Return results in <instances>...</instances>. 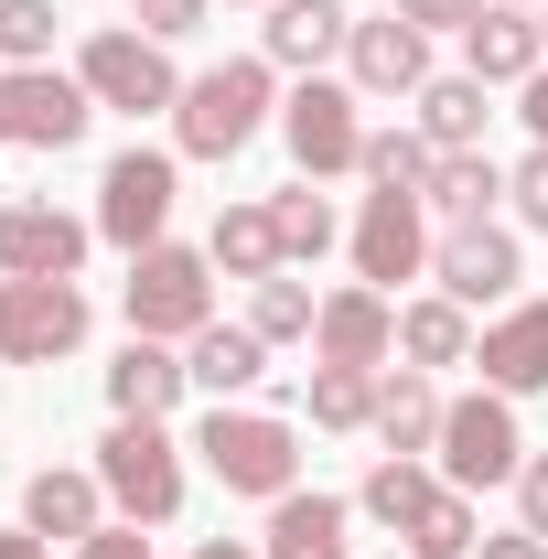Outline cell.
Segmentation results:
<instances>
[{
    "mask_svg": "<svg viewBox=\"0 0 548 559\" xmlns=\"http://www.w3.org/2000/svg\"><path fill=\"white\" fill-rule=\"evenodd\" d=\"M270 55H237V66H215V75H183V108H172V140L194 151V162H237L248 140L270 130V108H279V86H270Z\"/></svg>",
    "mask_w": 548,
    "mask_h": 559,
    "instance_id": "cell-1",
    "label": "cell"
},
{
    "mask_svg": "<svg viewBox=\"0 0 548 559\" xmlns=\"http://www.w3.org/2000/svg\"><path fill=\"white\" fill-rule=\"evenodd\" d=\"M194 452H205V474L226 495H259V506H279L301 485V430L279 409H205L194 419Z\"/></svg>",
    "mask_w": 548,
    "mask_h": 559,
    "instance_id": "cell-2",
    "label": "cell"
},
{
    "mask_svg": "<svg viewBox=\"0 0 548 559\" xmlns=\"http://www.w3.org/2000/svg\"><path fill=\"white\" fill-rule=\"evenodd\" d=\"M119 312H130V334H151V345H194L215 323V259L205 248H140L130 280H119Z\"/></svg>",
    "mask_w": 548,
    "mask_h": 559,
    "instance_id": "cell-3",
    "label": "cell"
},
{
    "mask_svg": "<svg viewBox=\"0 0 548 559\" xmlns=\"http://www.w3.org/2000/svg\"><path fill=\"white\" fill-rule=\"evenodd\" d=\"M97 485H108V506H119L130 527H172V516H183V441H172L162 419H119V430L97 441Z\"/></svg>",
    "mask_w": 548,
    "mask_h": 559,
    "instance_id": "cell-4",
    "label": "cell"
},
{
    "mask_svg": "<svg viewBox=\"0 0 548 559\" xmlns=\"http://www.w3.org/2000/svg\"><path fill=\"white\" fill-rule=\"evenodd\" d=\"M527 474V430H516V399L505 388H474V399H452L441 409V485H516Z\"/></svg>",
    "mask_w": 548,
    "mask_h": 559,
    "instance_id": "cell-5",
    "label": "cell"
},
{
    "mask_svg": "<svg viewBox=\"0 0 548 559\" xmlns=\"http://www.w3.org/2000/svg\"><path fill=\"white\" fill-rule=\"evenodd\" d=\"M279 140H290L301 183L366 173V119H355V86H334V75H301V86L279 97Z\"/></svg>",
    "mask_w": 548,
    "mask_h": 559,
    "instance_id": "cell-6",
    "label": "cell"
},
{
    "mask_svg": "<svg viewBox=\"0 0 548 559\" xmlns=\"http://www.w3.org/2000/svg\"><path fill=\"white\" fill-rule=\"evenodd\" d=\"M75 75H86V97L97 108H130V119H151V108H183V75H172V55L151 44V33H86L75 44Z\"/></svg>",
    "mask_w": 548,
    "mask_h": 559,
    "instance_id": "cell-7",
    "label": "cell"
},
{
    "mask_svg": "<svg viewBox=\"0 0 548 559\" xmlns=\"http://www.w3.org/2000/svg\"><path fill=\"white\" fill-rule=\"evenodd\" d=\"M172 194H183V173H172V151H119L108 173H97V237L108 248H162V226H172Z\"/></svg>",
    "mask_w": 548,
    "mask_h": 559,
    "instance_id": "cell-8",
    "label": "cell"
},
{
    "mask_svg": "<svg viewBox=\"0 0 548 559\" xmlns=\"http://www.w3.org/2000/svg\"><path fill=\"white\" fill-rule=\"evenodd\" d=\"M97 119L86 75H55V66H0V140L11 151H75Z\"/></svg>",
    "mask_w": 548,
    "mask_h": 559,
    "instance_id": "cell-9",
    "label": "cell"
},
{
    "mask_svg": "<svg viewBox=\"0 0 548 559\" xmlns=\"http://www.w3.org/2000/svg\"><path fill=\"white\" fill-rule=\"evenodd\" d=\"M86 345V290L75 280H0V366H55Z\"/></svg>",
    "mask_w": 548,
    "mask_h": 559,
    "instance_id": "cell-10",
    "label": "cell"
},
{
    "mask_svg": "<svg viewBox=\"0 0 548 559\" xmlns=\"http://www.w3.org/2000/svg\"><path fill=\"white\" fill-rule=\"evenodd\" d=\"M430 270V205L419 194H366V215H355V280L366 290H398V280Z\"/></svg>",
    "mask_w": 548,
    "mask_h": 559,
    "instance_id": "cell-11",
    "label": "cell"
},
{
    "mask_svg": "<svg viewBox=\"0 0 548 559\" xmlns=\"http://www.w3.org/2000/svg\"><path fill=\"white\" fill-rule=\"evenodd\" d=\"M86 215H65V205H0V280H75L86 270Z\"/></svg>",
    "mask_w": 548,
    "mask_h": 559,
    "instance_id": "cell-12",
    "label": "cell"
},
{
    "mask_svg": "<svg viewBox=\"0 0 548 559\" xmlns=\"http://www.w3.org/2000/svg\"><path fill=\"white\" fill-rule=\"evenodd\" d=\"M344 86H355V97H419V86H430V33L398 22V11L355 22V33H344Z\"/></svg>",
    "mask_w": 548,
    "mask_h": 559,
    "instance_id": "cell-13",
    "label": "cell"
},
{
    "mask_svg": "<svg viewBox=\"0 0 548 559\" xmlns=\"http://www.w3.org/2000/svg\"><path fill=\"white\" fill-rule=\"evenodd\" d=\"M430 270H441V290L474 312V301H516V280H527V248H516V237L484 215V226H441Z\"/></svg>",
    "mask_w": 548,
    "mask_h": 559,
    "instance_id": "cell-14",
    "label": "cell"
},
{
    "mask_svg": "<svg viewBox=\"0 0 548 559\" xmlns=\"http://www.w3.org/2000/svg\"><path fill=\"white\" fill-rule=\"evenodd\" d=\"M312 355H323V366H388V355H398V301L366 290V280L323 290V312H312Z\"/></svg>",
    "mask_w": 548,
    "mask_h": 559,
    "instance_id": "cell-15",
    "label": "cell"
},
{
    "mask_svg": "<svg viewBox=\"0 0 548 559\" xmlns=\"http://www.w3.org/2000/svg\"><path fill=\"white\" fill-rule=\"evenodd\" d=\"M474 366H484V388H505V399H538V388H548V301H505V312L484 323Z\"/></svg>",
    "mask_w": 548,
    "mask_h": 559,
    "instance_id": "cell-16",
    "label": "cell"
},
{
    "mask_svg": "<svg viewBox=\"0 0 548 559\" xmlns=\"http://www.w3.org/2000/svg\"><path fill=\"white\" fill-rule=\"evenodd\" d=\"M344 33H355V11H344V0H270V22H259V55H270V66L323 75V55H344Z\"/></svg>",
    "mask_w": 548,
    "mask_h": 559,
    "instance_id": "cell-17",
    "label": "cell"
},
{
    "mask_svg": "<svg viewBox=\"0 0 548 559\" xmlns=\"http://www.w3.org/2000/svg\"><path fill=\"white\" fill-rule=\"evenodd\" d=\"M183 377L226 409V399H248V388L270 377V334H259V323H205V334L183 345Z\"/></svg>",
    "mask_w": 548,
    "mask_h": 559,
    "instance_id": "cell-18",
    "label": "cell"
},
{
    "mask_svg": "<svg viewBox=\"0 0 548 559\" xmlns=\"http://www.w3.org/2000/svg\"><path fill=\"white\" fill-rule=\"evenodd\" d=\"M183 388H194V377H183V355L151 345V334H130L119 366H108V409H119V419H172V409H183Z\"/></svg>",
    "mask_w": 548,
    "mask_h": 559,
    "instance_id": "cell-19",
    "label": "cell"
},
{
    "mask_svg": "<svg viewBox=\"0 0 548 559\" xmlns=\"http://www.w3.org/2000/svg\"><path fill=\"white\" fill-rule=\"evenodd\" d=\"M344 538H355V506H344V495H301V485H290L270 506V549H259V559H355Z\"/></svg>",
    "mask_w": 548,
    "mask_h": 559,
    "instance_id": "cell-20",
    "label": "cell"
},
{
    "mask_svg": "<svg viewBox=\"0 0 548 559\" xmlns=\"http://www.w3.org/2000/svg\"><path fill=\"white\" fill-rule=\"evenodd\" d=\"M22 527H33V538H97V527H108V485H97V463H86V474H65V463L33 474V485H22Z\"/></svg>",
    "mask_w": 548,
    "mask_h": 559,
    "instance_id": "cell-21",
    "label": "cell"
},
{
    "mask_svg": "<svg viewBox=\"0 0 548 559\" xmlns=\"http://www.w3.org/2000/svg\"><path fill=\"white\" fill-rule=\"evenodd\" d=\"M538 66H548V33L527 22V11H495V0H484V22L463 33V75H484V86H527Z\"/></svg>",
    "mask_w": 548,
    "mask_h": 559,
    "instance_id": "cell-22",
    "label": "cell"
},
{
    "mask_svg": "<svg viewBox=\"0 0 548 559\" xmlns=\"http://www.w3.org/2000/svg\"><path fill=\"white\" fill-rule=\"evenodd\" d=\"M441 495H452V485H441V463H409V452H388V463L355 485V516H377L388 538H419V516H430Z\"/></svg>",
    "mask_w": 548,
    "mask_h": 559,
    "instance_id": "cell-23",
    "label": "cell"
},
{
    "mask_svg": "<svg viewBox=\"0 0 548 559\" xmlns=\"http://www.w3.org/2000/svg\"><path fill=\"white\" fill-rule=\"evenodd\" d=\"M441 409H452V399H441L419 366H388V377H377V441H388V452H409V463L441 452Z\"/></svg>",
    "mask_w": 548,
    "mask_h": 559,
    "instance_id": "cell-24",
    "label": "cell"
},
{
    "mask_svg": "<svg viewBox=\"0 0 548 559\" xmlns=\"http://www.w3.org/2000/svg\"><path fill=\"white\" fill-rule=\"evenodd\" d=\"M398 355H409L419 377H441V366H474V323H463V301H452V290L398 301Z\"/></svg>",
    "mask_w": 548,
    "mask_h": 559,
    "instance_id": "cell-25",
    "label": "cell"
},
{
    "mask_svg": "<svg viewBox=\"0 0 548 559\" xmlns=\"http://www.w3.org/2000/svg\"><path fill=\"white\" fill-rule=\"evenodd\" d=\"M495 194H505V173H495L484 151H441V162H430V183H419V205L441 215V226H484Z\"/></svg>",
    "mask_w": 548,
    "mask_h": 559,
    "instance_id": "cell-26",
    "label": "cell"
},
{
    "mask_svg": "<svg viewBox=\"0 0 548 559\" xmlns=\"http://www.w3.org/2000/svg\"><path fill=\"white\" fill-rule=\"evenodd\" d=\"M484 119H495L484 108V75H430L419 86V140L430 151H484Z\"/></svg>",
    "mask_w": 548,
    "mask_h": 559,
    "instance_id": "cell-27",
    "label": "cell"
},
{
    "mask_svg": "<svg viewBox=\"0 0 548 559\" xmlns=\"http://www.w3.org/2000/svg\"><path fill=\"white\" fill-rule=\"evenodd\" d=\"M226 280H279L290 259H279V226H270V205H226L215 215V248H205Z\"/></svg>",
    "mask_w": 548,
    "mask_h": 559,
    "instance_id": "cell-28",
    "label": "cell"
},
{
    "mask_svg": "<svg viewBox=\"0 0 548 559\" xmlns=\"http://www.w3.org/2000/svg\"><path fill=\"white\" fill-rule=\"evenodd\" d=\"M377 377L388 366H312V430H377Z\"/></svg>",
    "mask_w": 548,
    "mask_h": 559,
    "instance_id": "cell-29",
    "label": "cell"
},
{
    "mask_svg": "<svg viewBox=\"0 0 548 559\" xmlns=\"http://www.w3.org/2000/svg\"><path fill=\"white\" fill-rule=\"evenodd\" d=\"M270 226H279V259H290V270L334 248V205H323L312 183H279V194H270Z\"/></svg>",
    "mask_w": 548,
    "mask_h": 559,
    "instance_id": "cell-30",
    "label": "cell"
},
{
    "mask_svg": "<svg viewBox=\"0 0 548 559\" xmlns=\"http://www.w3.org/2000/svg\"><path fill=\"white\" fill-rule=\"evenodd\" d=\"M430 162H441V151H430L419 130H366V183H388V194H419Z\"/></svg>",
    "mask_w": 548,
    "mask_h": 559,
    "instance_id": "cell-31",
    "label": "cell"
},
{
    "mask_svg": "<svg viewBox=\"0 0 548 559\" xmlns=\"http://www.w3.org/2000/svg\"><path fill=\"white\" fill-rule=\"evenodd\" d=\"M474 538H484V516H474V495L452 485L430 516H419V538H398V549H409V559H474Z\"/></svg>",
    "mask_w": 548,
    "mask_h": 559,
    "instance_id": "cell-32",
    "label": "cell"
},
{
    "mask_svg": "<svg viewBox=\"0 0 548 559\" xmlns=\"http://www.w3.org/2000/svg\"><path fill=\"white\" fill-rule=\"evenodd\" d=\"M248 290H259V301H248V323H259L270 345H301V334H312V312H323L290 270H279V280H248Z\"/></svg>",
    "mask_w": 548,
    "mask_h": 559,
    "instance_id": "cell-33",
    "label": "cell"
},
{
    "mask_svg": "<svg viewBox=\"0 0 548 559\" xmlns=\"http://www.w3.org/2000/svg\"><path fill=\"white\" fill-rule=\"evenodd\" d=\"M0 66H55V0H0Z\"/></svg>",
    "mask_w": 548,
    "mask_h": 559,
    "instance_id": "cell-34",
    "label": "cell"
},
{
    "mask_svg": "<svg viewBox=\"0 0 548 559\" xmlns=\"http://www.w3.org/2000/svg\"><path fill=\"white\" fill-rule=\"evenodd\" d=\"M205 11L215 0H140V33L151 44H183V33H205Z\"/></svg>",
    "mask_w": 548,
    "mask_h": 559,
    "instance_id": "cell-35",
    "label": "cell"
},
{
    "mask_svg": "<svg viewBox=\"0 0 548 559\" xmlns=\"http://www.w3.org/2000/svg\"><path fill=\"white\" fill-rule=\"evenodd\" d=\"M505 194H516V215H527V226L548 237V140L527 151V162H516V173H505Z\"/></svg>",
    "mask_w": 548,
    "mask_h": 559,
    "instance_id": "cell-36",
    "label": "cell"
},
{
    "mask_svg": "<svg viewBox=\"0 0 548 559\" xmlns=\"http://www.w3.org/2000/svg\"><path fill=\"white\" fill-rule=\"evenodd\" d=\"M398 22H419V33H474L484 22V0H388Z\"/></svg>",
    "mask_w": 548,
    "mask_h": 559,
    "instance_id": "cell-37",
    "label": "cell"
},
{
    "mask_svg": "<svg viewBox=\"0 0 548 559\" xmlns=\"http://www.w3.org/2000/svg\"><path fill=\"white\" fill-rule=\"evenodd\" d=\"M516 527L548 538V452H527V474H516Z\"/></svg>",
    "mask_w": 548,
    "mask_h": 559,
    "instance_id": "cell-38",
    "label": "cell"
},
{
    "mask_svg": "<svg viewBox=\"0 0 548 559\" xmlns=\"http://www.w3.org/2000/svg\"><path fill=\"white\" fill-rule=\"evenodd\" d=\"M75 559H151V538H140L130 516H108L97 538H75Z\"/></svg>",
    "mask_w": 548,
    "mask_h": 559,
    "instance_id": "cell-39",
    "label": "cell"
},
{
    "mask_svg": "<svg viewBox=\"0 0 548 559\" xmlns=\"http://www.w3.org/2000/svg\"><path fill=\"white\" fill-rule=\"evenodd\" d=\"M474 559H548V538H527V527H505V538H474Z\"/></svg>",
    "mask_w": 548,
    "mask_h": 559,
    "instance_id": "cell-40",
    "label": "cell"
},
{
    "mask_svg": "<svg viewBox=\"0 0 548 559\" xmlns=\"http://www.w3.org/2000/svg\"><path fill=\"white\" fill-rule=\"evenodd\" d=\"M516 119H527V130H538V140H548V66H538V75H527V86H516Z\"/></svg>",
    "mask_w": 548,
    "mask_h": 559,
    "instance_id": "cell-41",
    "label": "cell"
},
{
    "mask_svg": "<svg viewBox=\"0 0 548 559\" xmlns=\"http://www.w3.org/2000/svg\"><path fill=\"white\" fill-rule=\"evenodd\" d=\"M0 559H55V538H33V527H11V538H0Z\"/></svg>",
    "mask_w": 548,
    "mask_h": 559,
    "instance_id": "cell-42",
    "label": "cell"
},
{
    "mask_svg": "<svg viewBox=\"0 0 548 559\" xmlns=\"http://www.w3.org/2000/svg\"><path fill=\"white\" fill-rule=\"evenodd\" d=\"M194 559H259V549H248V538H205Z\"/></svg>",
    "mask_w": 548,
    "mask_h": 559,
    "instance_id": "cell-43",
    "label": "cell"
},
{
    "mask_svg": "<svg viewBox=\"0 0 548 559\" xmlns=\"http://www.w3.org/2000/svg\"><path fill=\"white\" fill-rule=\"evenodd\" d=\"M495 11H548V0H495Z\"/></svg>",
    "mask_w": 548,
    "mask_h": 559,
    "instance_id": "cell-44",
    "label": "cell"
},
{
    "mask_svg": "<svg viewBox=\"0 0 548 559\" xmlns=\"http://www.w3.org/2000/svg\"><path fill=\"white\" fill-rule=\"evenodd\" d=\"M538 33H548V11H538Z\"/></svg>",
    "mask_w": 548,
    "mask_h": 559,
    "instance_id": "cell-45",
    "label": "cell"
},
{
    "mask_svg": "<svg viewBox=\"0 0 548 559\" xmlns=\"http://www.w3.org/2000/svg\"><path fill=\"white\" fill-rule=\"evenodd\" d=\"M398 559H409V549H398Z\"/></svg>",
    "mask_w": 548,
    "mask_h": 559,
    "instance_id": "cell-46",
    "label": "cell"
}]
</instances>
